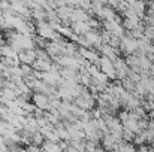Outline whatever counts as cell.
<instances>
[{
  "mask_svg": "<svg viewBox=\"0 0 154 152\" xmlns=\"http://www.w3.org/2000/svg\"><path fill=\"white\" fill-rule=\"evenodd\" d=\"M36 60H42V61H52L51 57L48 55V52L45 49H36Z\"/></svg>",
  "mask_w": 154,
  "mask_h": 152,
  "instance_id": "ba28073f",
  "label": "cell"
},
{
  "mask_svg": "<svg viewBox=\"0 0 154 152\" xmlns=\"http://www.w3.org/2000/svg\"><path fill=\"white\" fill-rule=\"evenodd\" d=\"M32 103L38 107V109H42L45 112L50 110V106H51V101H50V97L42 94V93H33L32 96Z\"/></svg>",
  "mask_w": 154,
  "mask_h": 152,
  "instance_id": "7a4b0ae2",
  "label": "cell"
},
{
  "mask_svg": "<svg viewBox=\"0 0 154 152\" xmlns=\"http://www.w3.org/2000/svg\"><path fill=\"white\" fill-rule=\"evenodd\" d=\"M6 69H8V67H6V66L2 63V60H0V76H3V73H5V70H6Z\"/></svg>",
  "mask_w": 154,
  "mask_h": 152,
  "instance_id": "30bf717a",
  "label": "cell"
},
{
  "mask_svg": "<svg viewBox=\"0 0 154 152\" xmlns=\"http://www.w3.org/2000/svg\"><path fill=\"white\" fill-rule=\"evenodd\" d=\"M44 142H45V137L42 136V133H41V131H38V133L32 134V145L42 146V145H44Z\"/></svg>",
  "mask_w": 154,
  "mask_h": 152,
  "instance_id": "8992f818",
  "label": "cell"
},
{
  "mask_svg": "<svg viewBox=\"0 0 154 152\" xmlns=\"http://www.w3.org/2000/svg\"><path fill=\"white\" fill-rule=\"evenodd\" d=\"M2 57H6V58H12V60H20L18 58V52L14 51L9 45H5L2 46Z\"/></svg>",
  "mask_w": 154,
  "mask_h": 152,
  "instance_id": "5b68a950",
  "label": "cell"
},
{
  "mask_svg": "<svg viewBox=\"0 0 154 152\" xmlns=\"http://www.w3.org/2000/svg\"><path fill=\"white\" fill-rule=\"evenodd\" d=\"M100 72L105 73L109 79H115L117 78V70H115L114 61L106 58V57H100Z\"/></svg>",
  "mask_w": 154,
  "mask_h": 152,
  "instance_id": "6da1fadb",
  "label": "cell"
},
{
  "mask_svg": "<svg viewBox=\"0 0 154 152\" xmlns=\"http://www.w3.org/2000/svg\"><path fill=\"white\" fill-rule=\"evenodd\" d=\"M26 149H27V152H42V148L36 146V145H29Z\"/></svg>",
  "mask_w": 154,
  "mask_h": 152,
  "instance_id": "9c48e42d",
  "label": "cell"
},
{
  "mask_svg": "<svg viewBox=\"0 0 154 152\" xmlns=\"http://www.w3.org/2000/svg\"><path fill=\"white\" fill-rule=\"evenodd\" d=\"M18 58L21 61V64H27V66H32L35 61H36V49L33 51H23L18 54Z\"/></svg>",
  "mask_w": 154,
  "mask_h": 152,
  "instance_id": "3957f363",
  "label": "cell"
},
{
  "mask_svg": "<svg viewBox=\"0 0 154 152\" xmlns=\"http://www.w3.org/2000/svg\"><path fill=\"white\" fill-rule=\"evenodd\" d=\"M0 94H2L6 100H17L15 91H12V90H9V88H2V90H0Z\"/></svg>",
  "mask_w": 154,
  "mask_h": 152,
  "instance_id": "52a82bcc",
  "label": "cell"
},
{
  "mask_svg": "<svg viewBox=\"0 0 154 152\" xmlns=\"http://www.w3.org/2000/svg\"><path fill=\"white\" fill-rule=\"evenodd\" d=\"M41 148H42V152H64L61 149L60 143H54V142H50V140H45Z\"/></svg>",
  "mask_w": 154,
  "mask_h": 152,
  "instance_id": "277c9868",
  "label": "cell"
}]
</instances>
